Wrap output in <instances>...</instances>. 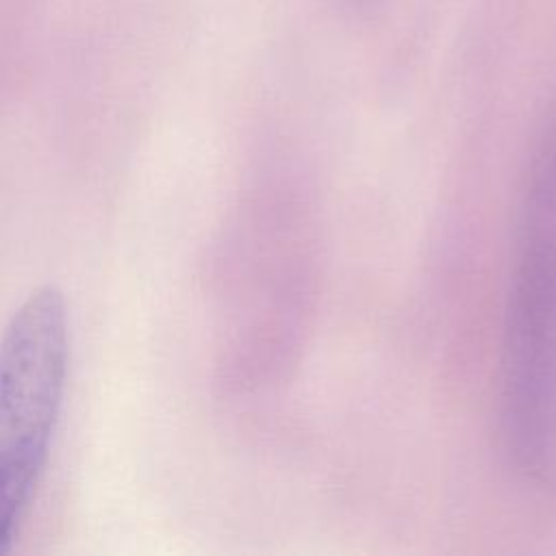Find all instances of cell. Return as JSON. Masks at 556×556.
I'll return each instance as SVG.
<instances>
[{"label":"cell","mask_w":556,"mask_h":556,"mask_svg":"<svg viewBox=\"0 0 556 556\" xmlns=\"http://www.w3.org/2000/svg\"><path fill=\"white\" fill-rule=\"evenodd\" d=\"M348 7H352V9H369V7H374L378 0H343Z\"/></svg>","instance_id":"cell-3"},{"label":"cell","mask_w":556,"mask_h":556,"mask_svg":"<svg viewBox=\"0 0 556 556\" xmlns=\"http://www.w3.org/2000/svg\"><path fill=\"white\" fill-rule=\"evenodd\" d=\"M500 432L515 473L556 491V113L523 174L500 350Z\"/></svg>","instance_id":"cell-1"},{"label":"cell","mask_w":556,"mask_h":556,"mask_svg":"<svg viewBox=\"0 0 556 556\" xmlns=\"http://www.w3.org/2000/svg\"><path fill=\"white\" fill-rule=\"evenodd\" d=\"M70 371L61 289L37 287L0 339V554L9 552L50 456Z\"/></svg>","instance_id":"cell-2"}]
</instances>
